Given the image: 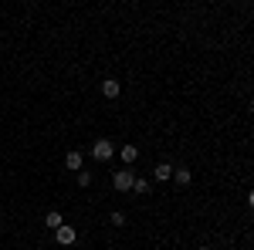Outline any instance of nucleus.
<instances>
[{
    "label": "nucleus",
    "instance_id": "nucleus-1",
    "mask_svg": "<svg viewBox=\"0 0 254 250\" xmlns=\"http://www.w3.org/2000/svg\"><path fill=\"white\" fill-rule=\"evenodd\" d=\"M112 152H116V146H112L109 139H95V146H92V155H95L98 162H109V159H112Z\"/></svg>",
    "mask_w": 254,
    "mask_h": 250
},
{
    "label": "nucleus",
    "instance_id": "nucleus-2",
    "mask_svg": "<svg viewBox=\"0 0 254 250\" xmlns=\"http://www.w3.org/2000/svg\"><path fill=\"white\" fill-rule=\"evenodd\" d=\"M132 183H136L132 169H119V173L112 176V186H116L119 193H129V190H132Z\"/></svg>",
    "mask_w": 254,
    "mask_h": 250
},
{
    "label": "nucleus",
    "instance_id": "nucleus-3",
    "mask_svg": "<svg viewBox=\"0 0 254 250\" xmlns=\"http://www.w3.org/2000/svg\"><path fill=\"white\" fill-rule=\"evenodd\" d=\"M55 237H58V244H64V247H71V244L78 240L75 227H58V230H55Z\"/></svg>",
    "mask_w": 254,
    "mask_h": 250
},
{
    "label": "nucleus",
    "instance_id": "nucleus-4",
    "mask_svg": "<svg viewBox=\"0 0 254 250\" xmlns=\"http://www.w3.org/2000/svg\"><path fill=\"white\" fill-rule=\"evenodd\" d=\"M119 92H122V85H119L116 78H105L102 81V95L105 98H119Z\"/></svg>",
    "mask_w": 254,
    "mask_h": 250
},
{
    "label": "nucleus",
    "instance_id": "nucleus-5",
    "mask_svg": "<svg viewBox=\"0 0 254 250\" xmlns=\"http://www.w3.org/2000/svg\"><path fill=\"white\" fill-rule=\"evenodd\" d=\"M44 227H48V230H58V227H64V216H61L58 210H51L44 216Z\"/></svg>",
    "mask_w": 254,
    "mask_h": 250
},
{
    "label": "nucleus",
    "instance_id": "nucleus-6",
    "mask_svg": "<svg viewBox=\"0 0 254 250\" xmlns=\"http://www.w3.org/2000/svg\"><path fill=\"white\" fill-rule=\"evenodd\" d=\"M64 166H68L71 173H81V152H68L64 155Z\"/></svg>",
    "mask_w": 254,
    "mask_h": 250
},
{
    "label": "nucleus",
    "instance_id": "nucleus-7",
    "mask_svg": "<svg viewBox=\"0 0 254 250\" xmlns=\"http://www.w3.org/2000/svg\"><path fill=\"white\" fill-rule=\"evenodd\" d=\"M159 179V183H166V179H173V166H170V162H159L156 166V173H153Z\"/></svg>",
    "mask_w": 254,
    "mask_h": 250
},
{
    "label": "nucleus",
    "instance_id": "nucleus-8",
    "mask_svg": "<svg viewBox=\"0 0 254 250\" xmlns=\"http://www.w3.org/2000/svg\"><path fill=\"white\" fill-rule=\"evenodd\" d=\"M136 155H139L136 146H122V162H136Z\"/></svg>",
    "mask_w": 254,
    "mask_h": 250
},
{
    "label": "nucleus",
    "instance_id": "nucleus-9",
    "mask_svg": "<svg viewBox=\"0 0 254 250\" xmlns=\"http://www.w3.org/2000/svg\"><path fill=\"white\" fill-rule=\"evenodd\" d=\"M173 179L180 183V186H187V183H190V169H183V166H180V169H173Z\"/></svg>",
    "mask_w": 254,
    "mask_h": 250
},
{
    "label": "nucleus",
    "instance_id": "nucleus-10",
    "mask_svg": "<svg viewBox=\"0 0 254 250\" xmlns=\"http://www.w3.org/2000/svg\"><path fill=\"white\" fill-rule=\"evenodd\" d=\"M132 190H136V193H149V179H139V176H136V183H132Z\"/></svg>",
    "mask_w": 254,
    "mask_h": 250
},
{
    "label": "nucleus",
    "instance_id": "nucleus-11",
    "mask_svg": "<svg viewBox=\"0 0 254 250\" xmlns=\"http://www.w3.org/2000/svg\"><path fill=\"white\" fill-rule=\"evenodd\" d=\"M78 186H92V173H88V169H81V173H78Z\"/></svg>",
    "mask_w": 254,
    "mask_h": 250
},
{
    "label": "nucleus",
    "instance_id": "nucleus-12",
    "mask_svg": "<svg viewBox=\"0 0 254 250\" xmlns=\"http://www.w3.org/2000/svg\"><path fill=\"white\" fill-rule=\"evenodd\" d=\"M112 227H126V213H112Z\"/></svg>",
    "mask_w": 254,
    "mask_h": 250
},
{
    "label": "nucleus",
    "instance_id": "nucleus-13",
    "mask_svg": "<svg viewBox=\"0 0 254 250\" xmlns=\"http://www.w3.org/2000/svg\"><path fill=\"white\" fill-rule=\"evenodd\" d=\"M248 203H251V206H254V190H251V193H248Z\"/></svg>",
    "mask_w": 254,
    "mask_h": 250
},
{
    "label": "nucleus",
    "instance_id": "nucleus-14",
    "mask_svg": "<svg viewBox=\"0 0 254 250\" xmlns=\"http://www.w3.org/2000/svg\"><path fill=\"white\" fill-rule=\"evenodd\" d=\"M248 112H251V115H254V101H251V105H248Z\"/></svg>",
    "mask_w": 254,
    "mask_h": 250
},
{
    "label": "nucleus",
    "instance_id": "nucleus-15",
    "mask_svg": "<svg viewBox=\"0 0 254 250\" xmlns=\"http://www.w3.org/2000/svg\"><path fill=\"white\" fill-rule=\"evenodd\" d=\"M196 250H210V247H196Z\"/></svg>",
    "mask_w": 254,
    "mask_h": 250
}]
</instances>
